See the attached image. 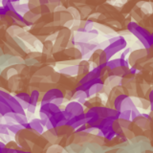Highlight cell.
Wrapping results in <instances>:
<instances>
[{
	"label": "cell",
	"instance_id": "11",
	"mask_svg": "<svg viewBox=\"0 0 153 153\" xmlns=\"http://www.w3.org/2000/svg\"><path fill=\"white\" fill-rule=\"evenodd\" d=\"M140 102H141L142 108L147 109L148 107H150V102H148V100H146L145 99H140Z\"/></svg>",
	"mask_w": 153,
	"mask_h": 153
},
{
	"label": "cell",
	"instance_id": "12",
	"mask_svg": "<svg viewBox=\"0 0 153 153\" xmlns=\"http://www.w3.org/2000/svg\"><path fill=\"white\" fill-rule=\"evenodd\" d=\"M123 133H124V135L126 136V138H128V139H132L134 137L133 132L129 130V129H126V130L123 131Z\"/></svg>",
	"mask_w": 153,
	"mask_h": 153
},
{
	"label": "cell",
	"instance_id": "8",
	"mask_svg": "<svg viewBox=\"0 0 153 153\" xmlns=\"http://www.w3.org/2000/svg\"><path fill=\"white\" fill-rule=\"evenodd\" d=\"M141 9H142L143 13H146V14H148V13H150L153 12L151 3H146V2H143V4L142 5Z\"/></svg>",
	"mask_w": 153,
	"mask_h": 153
},
{
	"label": "cell",
	"instance_id": "14",
	"mask_svg": "<svg viewBox=\"0 0 153 153\" xmlns=\"http://www.w3.org/2000/svg\"><path fill=\"white\" fill-rule=\"evenodd\" d=\"M153 100V89L150 91V93H149V102H152Z\"/></svg>",
	"mask_w": 153,
	"mask_h": 153
},
{
	"label": "cell",
	"instance_id": "7",
	"mask_svg": "<svg viewBox=\"0 0 153 153\" xmlns=\"http://www.w3.org/2000/svg\"><path fill=\"white\" fill-rule=\"evenodd\" d=\"M126 98V95H119L118 97L116 98V100H115V102H114V106L116 107V109L118 110V111H120V107H121V104L123 102V100Z\"/></svg>",
	"mask_w": 153,
	"mask_h": 153
},
{
	"label": "cell",
	"instance_id": "3",
	"mask_svg": "<svg viewBox=\"0 0 153 153\" xmlns=\"http://www.w3.org/2000/svg\"><path fill=\"white\" fill-rule=\"evenodd\" d=\"M133 122L135 123L136 126H138L139 127H141L143 129L149 128V120H148V117L146 116V115H140V116H138L137 118L134 119Z\"/></svg>",
	"mask_w": 153,
	"mask_h": 153
},
{
	"label": "cell",
	"instance_id": "4",
	"mask_svg": "<svg viewBox=\"0 0 153 153\" xmlns=\"http://www.w3.org/2000/svg\"><path fill=\"white\" fill-rule=\"evenodd\" d=\"M135 109H137L135 107V105L133 103V100L130 97H127L123 100V102L121 104V107H120V111H134Z\"/></svg>",
	"mask_w": 153,
	"mask_h": 153
},
{
	"label": "cell",
	"instance_id": "15",
	"mask_svg": "<svg viewBox=\"0 0 153 153\" xmlns=\"http://www.w3.org/2000/svg\"><path fill=\"white\" fill-rule=\"evenodd\" d=\"M152 36V39H153V35H152V36Z\"/></svg>",
	"mask_w": 153,
	"mask_h": 153
},
{
	"label": "cell",
	"instance_id": "1",
	"mask_svg": "<svg viewBox=\"0 0 153 153\" xmlns=\"http://www.w3.org/2000/svg\"><path fill=\"white\" fill-rule=\"evenodd\" d=\"M129 33H132L135 35V36L141 41L142 44L146 48H149L153 44V39L151 35L146 30H145L141 26H139L136 22H131L128 24Z\"/></svg>",
	"mask_w": 153,
	"mask_h": 153
},
{
	"label": "cell",
	"instance_id": "2",
	"mask_svg": "<svg viewBox=\"0 0 153 153\" xmlns=\"http://www.w3.org/2000/svg\"><path fill=\"white\" fill-rule=\"evenodd\" d=\"M109 42L111 43L106 49H105V56H106L107 59L109 57H111L114 54H116L117 52L121 51L123 49H124L126 46V41L124 39L123 37L121 36H117V37H114L113 39L109 40Z\"/></svg>",
	"mask_w": 153,
	"mask_h": 153
},
{
	"label": "cell",
	"instance_id": "6",
	"mask_svg": "<svg viewBox=\"0 0 153 153\" xmlns=\"http://www.w3.org/2000/svg\"><path fill=\"white\" fill-rule=\"evenodd\" d=\"M128 73L127 67H118V68L114 69V74L116 75V76H123Z\"/></svg>",
	"mask_w": 153,
	"mask_h": 153
},
{
	"label": "cell",
	"instance_id": "10",
	"mask_svg": "<svg viewBox=\"0 0 153 153\" xmlns=\"http://www.w3.org/2000/svg\"><path fill=\"white\" fill-rule=\"evenodd\" d=\"M120 126H121L122 129H123V130H126V129H128V127L130 126V121H126V120H122L120 119L118 121Z\"/></svg>",
	"mask_w": 153,
	"mask_h": 153
},
{
	"label": "cell",
	"instance_id": "9",
	"mask_svg": "<svg viewBox=\"0 0 153 153\" xmlns=\"http://www.w3.org/2000/svg\"><path fill=\"white\" fill-rule=\"evenodd\" d=\"M119 118L122 120H126V121H130L131 118V111H122L119 115Z\"/></svg>",
	"mask_w": 153,
	"mask_h": 153
},
{
	"label": "cell",
	"instance_id": "13",
	"mask_svg": "<svg viewBox=\"0 0 153 153\" xmlns=\"http://www.w3.org/2000/svg\"><path fill=\"white\" fill-rule=\"evenodd\" d=\"M132 14H133V17L135 18L136 20H138V21H140V20H141V17L139 16L137 13H134V12H132Z\"/></svg>",
	"mask_w": 153,
	"mask_h": 153
},
{
	"label": "cell",
	"instance_id": "5",
	"mask_svg": "<svg viewBox=\"0 0 153 153\" xmlns=\"http://www.w3.org/2000/svg\"><path fill=\"white\" fill-rule=\"evenodd\" d=\"M146 54H147V51L146 49H140V50L134 51L132 54H130V56H129V63L133 65L138 59H141L142 57L146 56Z\"/></svg>",
	"mask_w": 153,
	"mask_h": 153
}]
</instances>
